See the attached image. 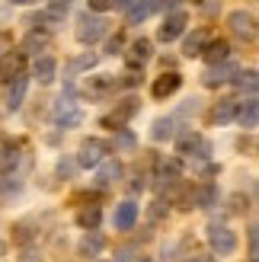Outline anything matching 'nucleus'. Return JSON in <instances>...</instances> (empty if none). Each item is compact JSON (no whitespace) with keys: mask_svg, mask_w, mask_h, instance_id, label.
<instances>
[{"mask_svg":"<svg viewBox=\"0 0 259 262\" xmlns=\"http://www.w3.org/2000/svg\"><path fill=\"white\" fill-rule=\"evenodd\" d=\"M205 237H208L211 250H214L218 256H227V253H234V250H237V233L230 230L227 224H208Z\"/></svg>","mask_w":259,"mask_h":262,"instance_id":"1","label":"nucleus"},{"mask_svg":"<svg viewBox=\"0 0 259 262\" xmlns=\"http://www.w3.org/2000/svg\"><path fill=\"white\" fill-rule=\"evenodd\" d=\"M106 29H109V23H106V19H99V16H90V13H83V16L77 19V42L93 45V42H99V38L106 35Z\"/></svg>","mask_w":259,"mask_h":262,"instance_id":"2","label":"nucleus"},{"mask_svg":"<svg viewBox=\"0 0 259 262\" xmlns=\"http://www.w3.org/2000/svg\"><path fill=\"white\" fill-rule=\"evenodd\" d=\"M106 154H109V144L106 141H99V138H90L80 144V150H77V166H99L102 160H106Z\"/></svg>","mask_w":259,"mask_h":262,"instance_id":"3","label":"nucleus"},{"mask_svg":"<svg viewBox=\"0 0 259 262\" xmlns=\"http://www.w3.org/2000/svg\"><path fill=\"white\" fill-rule=\"evenodd\" d=\"M138 112H141V102H138V99H122L119 106H115V112L102 119V128H112V131H115V128H122L125 122H132Z\"/></svg>","mask_w":259,"mask_h":262,"instance_id":"4","label":"nucleus"},{"mask_svg":"<svg viewBox=\"0 0 259 262\" xmlns=\"http://www.w3.org/2000/svg\"><path fill=\"white\" fill-rule=\"evenodd\" d=\"M227 26H230V32H234L237 38H247V42L256 38V19H253V13H247V10H234L227 16Z\"/></svg>","mask_w":259,"mask_h":262,"instance_id":"5","label":"nucleus"},{"mask_svg":"<svg viewBox=\"0 0 259 262\" xmlns=\"http://www.w3.org/2000/svg\"><path fill=\"white\" fill-rule=\"evenodd\" d=\"M80 109H77V102L71 99V96H61L58 102H55V122L61 125V128H74V125H80Z\"/></svg>","mask_w":259,"mask_h":262,"instance_id":"6","label":"nucleus"},{"mask_svg":"<svg viewBox=\"0 0 259 262\" xmlns=\"http://www.w3.org/2000/svg\"><path fill=\"white\" fill-rule=\"evenodd\" d=\"M234 74H237V68H234V64H227V61H221V64H208V71L202 74V83L214 90V86L227 83V80H230Z\"/></svg>","mask_w":259,"mask_h":262,"instance_id":"7","label":"nucleus"},{"mask_svg":"<svg viewBox=\"0 0 259 262\" xmlns=\"http://www.w3.org/2000/svg\"><path fill=\"white\" fill-rule=\"evenodd\" d=\"M176 150L179 154H196V157H208L211 154V144L208 141H202L196 131H186V135H179L176 141Z\"/></svg>","mask_w":259,"mask_h":262,"instance_id":"8","label":"nucleus"},{"mask_svg":"<svg viewBox=\"0 0 259 262\" xmlns=\"http://www.w3.org/2000/svg\"><path fill=\"white\" fill-rule=\"evenodd\" d=\"M186 13H170V16L163 19V26L157 29V38L160 42H173V38H179L183 35V29H186Z\"/></svg>","mask_w":259,"mask_h":262,"instance_id":"9","label":"nucleus"},{"mask_svg":"<svg viewBox=\"0 0 259 262\" xmlns=\"http://www.w3.org/2000/svg\"><path fill=\"white\" fill-rule=\"evenodd\" d=\"M183 86V77H179L176 71H170V74H163V77H157V80H154V99H166V96H173L176 90Z\"/></svg>","mask_w":259,"mask_h":262,"instance_id":"10","label":"nucleus"},{"mask_svg":"<svg viewBox=\"0 0 259 262\" xmlns=\"http://www.w3.org/2000/svg\"><path fill=\"white\" fill-rule=\"evenodd\" d=\"M150 38H138V42H132L128 45V51H125V64L128 68H141L144 61H150Z\"/></svg>","mask_w":259,"mask_h":262,"instance_id":"11","label":"nucleus"},{"mask_svg":"<svg viewBox=\"0 0 259 262\" xmlns=\"http://www.w3.org/2000/svg\"><path fill=\"white\" fill-rule=\"evenodd\" d=\"M23 51H10V55H4V61H0V83H10L16 74H23Z\"/></svg>","mask_w":259,"mask_h":262,"instance_id":"12","label":"nucleus"},{"mask_svg":"<svg viewBox=\"0 0 259 262\" xmlns=\"http://www.w3.org/2000/svg\"><path fill=\"white\" fill-rule=\"evenodd\" d=\"M119 176H122V163L119 160H102L99 169H96V186L106 189L112 182H119Z\"/></svg>","mask_w":259,"mask_h":262,"instance_id":"13","label":"nucleus"},{"mask_svg":"<svg viewBox=\"0 0 259 262\" xmlns=\"http://www.w3.org/2000/svg\"><path fill=\"white\" fill-rule=\"evenodd\" d=\"M227 55H230V42L227 38H208V45H205V51H202V58L208 61V64H221V61H227Z\"/></svg>","mask_w":259,"mask_h":262,"instance_id":"14","label":"nucleus"},{"mask_svg":"<svg viewBox=\"0 0 259 262\" xmlns=\"http://www.w3.org/2000/svg\"><path fill=\"white\" fill-rule=\"evenodd\" d=\"M115 227L119 230H132L135 227V221H138V205L135 202H122L119 208H115Z\"/></svg>","mask_w":259,"mask_h":262,"instance_id":"15","label":"nucleus"},{"mask_svg":"<svg viewBox=\"0 0 259 262\" xmlns=\"http://www.w3.org/2000/svg\"><path fill=\"white\" fill-rule=\"evenodd\" d=\"M237 109H240V99H218V106L211 112V119L218 125H227V122H234L237 119Z\"/></svg>","mask_w":259,"mask_h":262,"instance_id":"16","label":"nucleus"},{"mask_svg":"<svg viewBox=\"0 0 259 262\" xmlns=\"http://www.w3.org/2000/svg\"><path fill=\"white\" fill-rule=\"evenodd\" d=\"M55 74H58V61L55 58H35V68H32V77L38 83H51L55 80Z\"/></svg>","mask_w":259,"mask_h":262,"instance_id":"17","label":"nucleus"},{"mask_svg":"<svg viewBox=\"0 0 259 262\" xmlns=\"http://www.w3.org/2000/svg\"><path fill=\"white\" fill-rule=\"evenodd\" d=\"M208 38H211V35H208V29H196V32L186 38L183 55H186V58H199L202 51H205V45H208Z\"/></svg>","mask_w":259,"mask_h":262,"instance_id":"18","label":"nucleus"},{"mask_svg":"<svg viewBox=\"0 0 259 262\" xmlns=\"http://www.w3.org/2000/svg\"><path fill=\"white\" fill-rule=\"evenodd\" d=\"M115 86H119V80H115L112 74H102V77H90V80H87V93L90 96H106V93H112Z\"/></svg>","mask_w":259,"mask_h":262,"instance_id":"19","label":"nucleus"},{"mask_svg":"<svg viewBox=\"0 0 259 262\" xmlns=\"http://www.w3.org/2000/svg\"><path fill=\"white\" fill-rule=\"evenodd\" d=\"M26 90H29V77H26V74H16V77H13V83H10V99H7L10 109H19V106H23Z\"/></svg>","mask_w":259,"mask_h":262,"instance_id":"20","label":"nucleus"},{"mask_svg":"<svg viewBox=\"0 0 259 262\" xmlns=\"http://www.w3.org/2000/svg\"><path fill=\"white\" fill-rule=\"evenodd\" d=\"M237 122H240L243 128H256V122H259V102H256V96H250L247 102H240Z\"/></svg>","mask_w":259,"mask_h":262,"instance_id":"21","label":"nucleus"},{"mask_svg":"<svg viewBox=\"0 0 259 262\" xmlns=\"http://www.w3.org/2000/svg\"><path fill=\"white\" fill-rule=\"evenodd\" d=\"M154 10H160V4H157V0H138V4H135L132 10H128V23H132V26L144 23V19L150 16V13H154Z\"/></svg>","mask_w":259,"mask_h":262,"instance_id":"22","label":"nucleus"},{"mask_svg":"<svg viewBox=\"0 0 259 262\" xmlns=\"http://www.w3.org/2000/svg\"><path fill=\"white\" fill-rule=\"evenodd\" d=\"M102 246H106V240H102V233L90 230L87 237L80 240V253H83V256H99V253H102Z\"/></svg>","mask_w":259,"mask_h":262,"instance_id":"23","label":"nucleus"},{"mask_svg":"<svg viewBox=\"0 0 259 262\" xmlns=\"http://www.w3.org/2000/svg\"><path fill=\"white\" fill-rule=\"evenodd\" d=\"M230 80L237 83V90H247V93L253 96L256 93V86H259V77H256V71H237Z\"/></svg>","mask_w":259,"mask_h":262,"instance_id":"24","label":"nucleus"},{"mask_svg":"<svg viewBox=\"0 0 259 262\" xmlns=\"http://www.w3.org/2000/svg\"><path fill=\"white\" fill-rule=\"evenodd\" d=\"M16 163H19V150L13 147H0V173H13L16 169Z\"/></svg>","mask_w":259,"mask_h":262,"instance_id":"25","label":"nucleus"},{"mask_svg":"<svg viewBox=\"0 0 259 262\" xmlns=\"http://www.w3.org/2000/svg\"><path fill=\"white\" fill-rule=\"evenodd\" d=\"M150 138L154 141H170L173 138V119H157L150 128Z\"/></svg>","mask_w":259,"mask_h":262,"instance_id":"26","label":"nucleus"},{"mask_svg":"<svg viewBox=\"0 0 259 262\" xmlns=\"http://www.w3.org/2000/svg\"><path fill=\"white\" fill-rule=\"evenodd\" d=\"M77 224L87 227V230H96V224H99V208L96 205L93 208H83V211L77 214Z\"/></svg>","mask_w":259,"mask_h":262,"instance_id":"27","label":"nucleus"},{"mask_svg":"<svg viewBox=\"0 0 259 262\" xmlns=\"http://www.w3.org/2000/svg\"><path fill=\"white\" fill-rule=\"evenodd\" d=\"M93 64H96V55H90V51H87V55H80V58H74V61H71L68 74H71V77H77L80 71H90Z\"/></svg>","mask_w":259,"mask_h":262,"instance_id":"28","label":"nucleus"},{"mask_svg":"<svg viewBox=\"0 0 259 262\" xmlns=\"http://www.w3.org/2000/svg\"><path fill=\"white\" fill-rule=\"evenodd\" d=\"M71 4H74V0H51V4H48V19H61L64 13L71 10Z\"/></svg>","mask_w":259,"mask_h":262,"instance_id":"29","label":"nucleus"},{"mask_svg":"<svg viewBox=\"0 0 259 262\" xmlns=\"http://www.w3.org/2000/svg\"><path fill=\"white\" fill-rule=\"evenodd\" d=\"M48 45V35L42 32V35H38V32H32L29 38H26V51H35V48H45Z\"/></svg>","mask_w":259,"mask_h":262,"instance_id":"30","label":"nucleus"},{"mask_svg":"<svg viewBox=\"0 0 259 262\" xmlns=\"http://www.w3.org/2000/svg\"><path fill=\"white\" fill-rule=\"evenodd\" d=\"M115 147L132 150L135 147V135H132V131H119V135H115Z\"/></svg>","mask_w":259,"mask_h":262,"instance_id":"31","label":"nucleus"},{"mask_svg":"<svg viewBox=\"0 0 259 262\" xmlns=\"http://www.w3.org/2000/svg\"><path fill=\"white\" fill-rule=\"evenodd\" d=\"M112 7H115V0H90V10H93V13H106Z\"/></svg>","mask_w":259,"mask_h":262,"instance_id":"32","label":"nucleus"},{"mask_svg":"<svg viewBox=\"0 0 259 262\" xmlns=\"http://www.w3.org/2000/svg\"><path fill=\"white\" fill-rule=\"evenodd\" d=\"M71 173H74V163L71 160H61L58 163V176H71Z\"/></svg>","mask_w":259,"mask_h":262,"instance_id":"33","label":"nucleus"},{"mask_svg":"<svg viewBox=\"0 0 259 262\" xmlns=\"http://www.w3.org/2000/svg\"><path fill=\"white\" fill-rule=\"evenodd\" d=\"M150 217L157 221V217H163V202H154V208H150Z\"/></svg>","mask_w":259,"mask_h":262,"instance_id":"34","label":"nucleus"},{"mask_svg":"<svg viewBox=\"0 0 259 262\" xmlns=\"http://www.w3.org/2000/svg\"><path fill=\"white\" fill-rule=\"evenodd\" d=\"M119 48H122V38H119V35H115V38H112V42H109V55H115V51H119Z\"/></svg>","mask_w":259,"mask_h":262,"instance_id":"35","label":"nucleus"},{"mask_svg":"<svg viewBox=\"0 0 259 262\" xmlns=\"http://www.w3.org/2000/svg\"><path fill=\"white\" fill-rule=\"evenodd\" d=\"M250 253L256 256V227H250Z\"/></svg>","mask_w":259,"mask_h":262,"instance_id":"36","label":"nucleus"},{"mask_svg":"<svg viewBox=\"0 0 259 262\" xmlns=\"http://www.w3.org/2000/svg\"><path fill=\"white\" fill-rule=\"evenodd\" d=\"M157 4H160V10H166V7H170V10H173V7L179 4V0H157Z\"/></svg>","mask_w":259,"mask_h":262,"instance_id":"37","label":"nucleus"},{"mask_svg":"<svg viewBox=\"0 0 259 262\" xmlns=\"http://www.w3.org/2000/svg\"><path fill=\"white\" fill-rule=\"evenodd\" d=\"M189 262H214V256H192Z\"/></svg>","mask_w":259,"mask_h":262,"instance_id":"38","label":"nucleus"},{"mask_svg":"<svg viewBox=\"0 0 259 262\" xmlns=\"http://www.w3.org/2000/svg\"><path fill=\"white\" fill-rule=\"evenodd\" d=\"M23 262H42V259H35V253H26V256H23Z\"/></svg>","mask_w":259,"mask_h":262,"instance_id":"39","label":"nucleus"},{"mask_svg":"<svg viewBox=\"0 0 259 262\" xmlns=\"http://www.w3.org/2000/svg\"><path fill=\"white\" fill-rule=\"evenodd\" d=\"M115 7H132V0H115Z\"/></svg>","mask_w":259,"mask_h":262,"instance_id":"40","label":"nucleus"},{"mask_svg":"<svg viewBox=\"0 0 259 262\" xmlns=\"http://www.w3.org/2000/svg\"><path fill=\"white\" fill-rule=\"evenodd\" d=\"M135 262H150V259H147V256H141V259H135Z\"/></svg>","mask_w":259,"mask_h":262,"instance_id":"41","label":"nucleus"},{"mask_svg":"<svg viewBox=\"0 0 259 262\" xmlns=\"http://www.w3.org/2000/svg\"><path fill=\"white\" fill-rule=\"evenodd\" d=\"M0 256H4V240H0Z\"/></svg>","mask_w":259,"mask_h":262,"instance_id":"42","label":"nucleus"},{"mask_svg":"<svg viewBox=\"0 0 259 262\" xmlns=\"http://www.w3.org/2000/svg\"><path fill=\"white\" fill-rule=\"evenodd\" d=\"M192 4H202V0H192Z\"/></svg>","mask_w":259,"mask_h":262,"instance_id":"43","label":"nucleus"},{"mask_svg":"<svg viewBox=\"0 0 259 262\" xmlns=\"http://www.w3.org/2000/svg\"><path fill=\"white\" fill-rule=\"evenodd\" d=\"M250 262H256V259H250Z\"/></svg>","mask_w":259,"mask_h":262,"instance_id":"44","label":"nucleus"}]
</instances>
